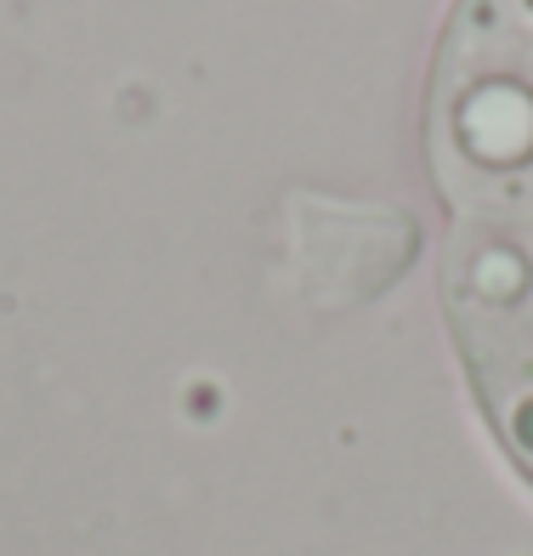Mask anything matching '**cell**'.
<instances>
[{
    "label": "cell",
    "instance_id": "1",
    "mask_svg": "<svg viewBox=\"0 0 533 556\" xmlns=\"http://www.w3.org/2000/svg\"><path fill=\"white\" fill-rule=\"evenodd\" d=\"M431 176L460 222H533V0H460L431 68Z\"/></svg>",
    "mask_w": 533,
    "mask_h": 556
},
{
    "label": "cell",
    "instance_id": "2",
    "mask_svg": "<svg viewBox=\"0 0 533 556\" xmlns=\"http://www.w3.org/2000/svg\"><path fill=\"white\" fill-rule=\"evenodd\" d=\"M443 301L499 443L533 477V222H460Z\"/></svg>",
    "mask_w": 533,
    "mask_h": 556
}]
</instances>
